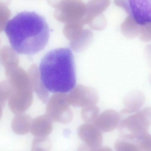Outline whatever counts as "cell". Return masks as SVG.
<instances>
[{
    "instance_id": "obj_1",
    "label": "cell",
    "mask_w": 151,
    "mask_h": 151,
    "mask_svg": "<svg viewBox=\"0 0 151 151\" xmlns=\"http://www.w3.org/2000/svg\"><path fill=\"white\" fill-rule=\"evenodd\" d=\"M4 31L11 47L20 54L39 52L45 47L50 37L45 19L34 12L18 13L9 20Z\"/></svg>"
},
{
    "instance_id": "obj_2",
    "label": "cell",
    "mask_w": 151,
    "mask_h": 151,
    "mask_svg": "<svg viewBox=\"0 0 151 151\" xmlns=\"http://www.w3.org/2000/svg\"><path fill=\"white\" fill-rule=\"evenodd\" d=\"M73 55L67 48L50 50L41 59L39 71L43 86L53 93H66L72 90L76 84Z\"/></svg>"
},
{
    "instance_id": "obj_3",
    "label": "cell",
    "mask_w": 151,
    "mask_h": 151,
    "mask_svg": "<svg viewBox=\"0 0 151 151\" xmlns=\"http://www.w3.org/2000/svg\"><path fill=\"white\" fill-rule=\"evenodd\" d=\"M151 111L150 107H146L121 119L118 125L120 137L133 139L148 132L151 122Z\"/></svg>"
},
{
    "instance_id": "obj_4",
    "label": "cell",
    "mask_w": 151,
    "mask_h": 151,
    "mask_svg": "<svg viewBox=\"0 0 151 151\" xmlns=\"http://www.w3.org/2000/svg\"><path fill=\"white\" fill-rule=\"evenodd\" d=\"M151 0H123V7L135 22L145 25L151 22Z\"/></svg>"
},
{
    "instance_id": "obj_5",
    "label": "cell",
    "mask_w": 151,
    "mask_h": 151,
    "mask_svg": "<svg viewBox=\"0 0 151 151\" xmlns=\"http://www.w3.org/2000/svg\"><path fill=\"white\" fill-rule=\"evenodd\" d=\"M80 136L88 148L91 150H99L103 142L102 132L94 124L83 125L79 131Z\"/></svg>"
},
{
    "instance_id": "obj_6",
    "label": "cell",
    "mask_w": 151,
    "mask_h": 151,
    "mask_svg": "<svg viewBox=\"0 0 151 151\" xmlns=\"http://www.w3.org/2000/svg\"><path fill=\"white\" fill-rule=\"evenodd\" d=\"M120 119L119 113L113 109H107L99 115L94 124L101 132H109L118 126Z\"/></svg>"
},
{
    "instance_id": "obj_7",
    "label": "cell",
    "mask_w": 151,
    "mask_h": 151,
    "mask_svg": "<svg viewBox=\"0 0 151 151\" xmlns=\"http://www.w3.org/2000/svg\"><path fill=\"white\" fill-rule=\"evenodd\" d=\"M145 99V96L141 92L134 91L130 92L124 98L125 108L119 112L120 115L132 114L138 111L144 104Z\"/></svg>"
},
{
    "instance_id": "obj_8",
    "label": "cell",
    "mask_w": 151,
    "mask_h": 151,
    "mask_svg": "<svg viewBox=\"0 0 151 151\" xmlns=\"http://www.w3.org/2000/svg\"><path fill=\"white\" fill-rule=\"evenodd\" d=\"M17 53L11 47L5 46L0 50V61L5 69L19 65Z\"/></svg>"
},
{
    "instance_id": "obj_9",
    "label": "cell",
    "mask_w": 151,
    "mask_h": 151,
    "mask_svg": "<svg viewBox=\"0 0 151 151\" xmlns=\"http://www.w3.org/2000/svg\"><path fill=\"white\" fill-rule=\"evenodd\" d=\"M116 150L141 151L139 143L136 139H129L120 137L115 142Z\"/></svg>"
},
{
    "instance_id": "obj_10",
    "label": "cell",
    "mask_w": 151,
    "mask_h": 151,
    "mask_svg": "<svg viewBox=\"0 0 151 151\" xmlns=\"http://www.w3.org/2000/svg\"><path fill=\"white\" fill-rule=\"evenodd\" d=\"M99 109L95 105L85 107L82 111L83 120L88 123L94 124L99 115Z\"/></svg>"
},
{
    "instance_id": "obj_11",
    "label": "cell",
    "mask_w": 151,
    "mask_h": 151,
    "mask_svg": "<svg viewBox=\"0 0 151 151\" xmlns=\"http://www.w3.org/2000/svg\"><path fill=\"white\" fill-rule=\"evenodd\" d=\"M8 6L0 2V33L4 30L11 16V12Z\"/></svg>"
}]
</instances>
